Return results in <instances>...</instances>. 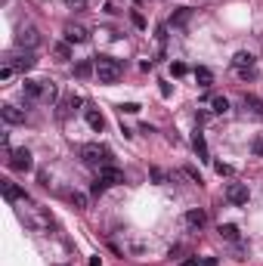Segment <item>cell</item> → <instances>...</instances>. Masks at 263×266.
I'll list each match as a JSON object with an SVG mask.
<instances>
[{
	"label": "cell",
	"mask_w": 263,
	"mask_h": 266,
	"mask_svg": "<svg viewBox=\"0 0 263 266\" xmlns=\"http://www.w3.org/2000/svg\"><path fill=\"white\" fill-rule=\"evenodd\" d=\"M81 161L87 167H109V164H115V158H112V152L105 149V146L87 143V146H81Z\"/></svg>",
	"instance_id": "1"
},
{
	"label": "cell",
	"mask_w": 263,
	"mask_h": 266,
	"mask_svg": "<svg viewBox=\"0 0 263 266\" xmlns=\"http://www.w3.org/2000/svg\"><path fill=\"white\" fill-rule=\"evenodd\" d=\"M93 62H96V81L99 84H118V78L124 75V65L112 56H96Z\"/></svg>",
	"instance_id": "2"
},
{
	"label": "cell",
	"mask_w": 263,
	"mask_h": 266,
	"mask_svg": "<svg viewBox=\"0 0 263 266\" xmlns=\"http://www.w3.org/2000/svg\"><path fill=\"white\" fill-rule=\"evenodd\" d=\"M38 44H41V31L34 25H22L19 34H16V47H19V50H34Z\"/></svg>",
	"instance_id": "3"
},
{
	"label": "cell",
	"mask_w": 263,
	"mask_h": 266,
	"mask_svg": "<svg viewBox=\"0 0 263 266\" xmlns=\"http://www.w3.org/2000/svg\"><path fill=\"white\" fill-rule=\"evenodd\" d=\"M10 167L13 170H19V173H28L31 167H34V161H31V152L28 149H16V152H10Z\"/></svg>",
	"instance_id": "4"
},
{
	"label": "cell",
	"mask_w": 263,
	"mask_h": 266,
	"mask_svg": "<svg viewBox=\"0 0 263 266\" xmlns=\"http://www.w3.org/2000/svg\"><path fill=\"white\" fill-rule=\"evenodd\" d=\"M0 118H4V124H10V127H19V124H25L28 121V115H25V109H19V105H0Z\"/></svg>",
	"instance_id": "5"
},
{
	"label": "cell",
	"mask_w": 263,
	"mask_h": 266,
	"mask_svg": "<svg viewBox=\"0 0 263 266\" xmlns=\"http://www.w3.org/2000/svg\"><path fill=\"white\" fill-rule=\"evenodd\" d=\"M7 62L16 68V72H31V68L38 65V59H34V53H31V50H19V53H13Z\"/></svg>",
	"instance_id": "6"
},
{
	"label": "cell",
	"mask_w": 263,
	"mask_h": 266,
	"mask_svg": "<svg viewBox=\"0 0 263 266\" xmlns=\"http://www.w3.org/2000/svg\"><path fill=\"white\" fill-rule=\"evenodd\" d=\"M22 93L28 99H34V102H47V81H31V78H25Z\"/></svg>",
	"instance_id": "7"
},
{
	"label": "cell",
	"mask_w": 263,
	"mask_h": 266,
	"mask_svg": "<svg viewBox=\"0 0 263 266\" xmlns=\"http://www.w3.org/2000/svg\"><path fill=\"white\" fill-rule=\"evenodd\" d=\"M248 198H251V189L244 183H229L226 186V201L229 204H248Z\"/></svg>",
	"instance_id": "8"
},
{
	"label": "cell",
	"mask_w": 263,
	"mask_h": 266,
	"mask_svg": "<svg viewBox=\"0 0 263 266\" xmlns=\"http://www.w3.org/2000/svg\"><path fill=\"white\" fill-rule=\"evenodd\" d=\"M183 223H186V229H192V232H201V229L207 226V214L201 207H192V210H186Z\"/></svg>",
	"instance_id": "9"
},
{
	"label": "cell",
	"mask_w": 263,
	"mask_h": 266,
	"mask_svg": "<svg viewBox=\"0 0 263 266\" xmlns=\"http://www.w3.org/2000/svg\"><path fill=\"white\" fill-rule=\"evenodd\" d=\"M232 68H235L241 78H248V75H251V68H254V53H248V50L235 53V56H232Z\"/></svg>",
	"instance_id": "10"
},
{
	"label": "cell",
	"mask_w": 263,
	"mask_h": 266,
	"mask_svg": "<svg viewBox=\"0 0 263 266\" xmlns=\"http://www.w3.org/2000/svg\"><path fill=\"white\" fill-rule=\"evenodd\" d=\"M99 180L105 183V186H118V183H124V170H118L115 164H109V167H99Z\"/></svg>",
	"instance_id": "11"
},
{
	"label": "cell",
	"mask_w": 263,
	"mask_h": 266,
	"mask_svg": "<svg viewBox=\"0 0 263 266\" xmlns=\"http://www.w3.org/2000/svg\"><path fill=\"white\" fill-rule=\"evenodd\" d=\"M62 34H65V41H68V44H87V38H90L84 25H65Z\"/></svg>",
	"instance_id": "12"
},
{
	"label": "cell",
	"mask_w": 263,
	"mask_h": 266,
	"mask_svg": "<svg viewBox=\"0 0 263 266\" xmlns=\"http://www.w3.org/2000/svg\"><path fill=\"white\" fill-rule=\"evenodd\" d=\"M0 186H4V195H7V201H28V195H25V192H22L19 186H16V183L4 180Z\"/></svg>",
	"instance_id": "13"
},
{
	"label": "cell",
	"mask_w": 263,
	"mask_h": 266,
	"mask_svg": "<svg viewBox=\"0 0 263 266\" xmlns=\"http://www.w3.org/2000/svg\"><path fill=\"white\" fill-rule=\"evenodd\" d=\"M68 201H72V207H78V210H87V207H90V195L72 189V192H68Z\"/></svg>",
	"instance_id": "14"
},
{
	"label": "cell",
	"mask_w": 263,
	"mask_h": 266,
	"mask_svg": "<svg viewBox=\"0 0 263 266\" xmlns=\"http://www.w3.org/2000/svg\"><path fill=\"white\" fill-rule=\"evenodd\" d=\"M87 124H90V130H96V133L105 130V118H102L96 109H87Z\"/></svg>",
	"instance_id": "15"
},
{
	"label": "cell",
	"mask_w": 263,
	"mask_h": 266,
	"mask_svg": "<svg viewBox=\"0 0 263 266\" xmlns=\"http://www.w3.org/2000/svg\"><path fill=\"white\" fill-rule=\"evenodd\" d=\"M220 238H226V241H238L241 238V232H238V226H232V223H220Z\"/></svg>",
	"instance_id": "16"
},
{
	"label": "cell",
	"mask_w": 263,
	"mask_h": 266,
	"mask_svg": "<svg viewBox=\"0 0 263 266\" xmlns=\"http://www.w3.org/2000/svg\"><path fill=\"white\" fill-rule=\"evenodd\" d=\"M192 149L198 152V158H201V161L207 158V143H204V133H201V130H195V133H192Z\"/></svg>",
	"instance_id": "17"
},
{
	"label": "cell",
	"mask_w": 263,
	"mask_h": 266,
	"mask_svg": "<svg viewBox=\"0 0 263 266\" xmlns=\"http://www.w3.org/2000/svg\"><path fill=\"white\" fill-rule=\"evenodd\" d=\"M195 81H198V87H204V90H207V87L214 84V72L201 65V68H195Z\"/></svg>",
	"instance_id": "18"
},
{
	"label": "cell",
	"mask_w": 263,
	"mask_h": 266,
	"mask_svg": "<svg viewBox=\"0 0 263 266\" xmlns=\"http://www.w3.org/2000/svg\"><path fill=\"white\" fill-rule=\"evenodd\" d=\"M210 112H214V115H226V112H229V99H226V96H214V99H210Z\"/></svg>",
	"instance_id": "19"
},
{
	"label": "cell",
	"mask_w": 263,
	"mask_h": 266,
	"mask_svg": "<svg viewBox=\"0 0 263 266\" xmlns=\"http://www.w3.org/2000/svg\"><path fill=\"white\" fill-rule=\"evenodd\" d=\"M75 75H78V78H90V75H96V62H90V59H84V62H78V68H75Z\"/></svg>",
	"instance_id": "20"
},
{
	"label": "cell",
	"mask_w": 263,
	"mask_h": 266,
	"mask_svg": "<svg viewBox=\"0 0 263 266\" xmlns=\"http://www.w3.org/2000/svg\"><path fill=\"white\" fill-rule=\"evenodd\" d=\"M189 19H192V10H189V7H180L177 13L170 16V25H186Z\"/></svg>",
	"instance_id": "21"
},
{
	"label": "cell",
	"mask_w": 263,
	"mask_h": 266,
	"mask_svg": "<svg viewBox=\"0 0 263 266\" xmlns=\"http://www.w3.org/2000/svg\"><path fill=\"white\" fill-rule=\"evenodd\" d=\"M244 109H251V115L263 118V102H260L257 96H244Z\"/></svg>",
	"instance_id": "22"
},
{
	"label": "cell",
	"mask_w": 263,
	"mask_h": 266,
	"mask_svg": "<svg viewBox=\"0 0 263 266\" xmlns=\"http://www.w3.org/2000/svg\"><path fill=\"white\" fill-rule=\"evenodd\" d=\"M53 53H56V59H72V44H68V41H62V44H56V47H53Z\"/></svg>",
	"instance_id": "23"
},
{
	"label": "cell",
	"mask_w": 263,
	"mask_h": 266,
	"mask_svg": "<svg viewBox=\"0 0 263 266\" xmlns=\"http://www.w3.org/2000/svg\"><path fill=\"white\" fill-rule=\"evenodd\" d=\"M183 173L189 176V180H192V183H198V186H201V173H198L195 167H192V164H186V167H183Z\"/></svg>",
	"instance_id": "24"
},
{
	"label": "cell",
	"mask_w": 263,
	"mask_h": 266,
	"mask_svg": "<svg viewBox=\"0 0 263 266\" xmlns=\"http://www.w3.org/2000/svg\"><path fill=\"white\" fill-rule=\"evenodd\" d=\"M149 176H152L155 183H167V173H164L161 167H152V170H149Z\"/></svg>",
	"instance_id": "25"
},
{
	"label": "cell",
	"mask_w": 263,
	"mask_h": 266,
	"mask_svg": "<svg viewBox=\"0 0 263 266\" xmlns=\"http://www.w3.org/2000/svg\"><path fill=\"white\" fill-rule=\"evenodd\" d=\"M13 75H16V68L10 62H4V68H0V81H13Z\"/></svg>",
	"instance_id": "26"
},
{
	"label": "cell",
	"mask_w": 263,
	"mask_h": 266,
	"mask_svg": "<svg viewBox=\"0 0 263 266\" xmlns=\"http://www.w3.org/2000/svg\"><path fill=\"white\" fill-rule=\"evenodd\" d=\"M105 189H109V186H105V183L99 180V176H96V180H93V186H90V195H96V198H99V195H102Z\"/></svg>",
	"instance_id": "27"
},
{
	"label": "cell",
	"mask_w": 263,
	"mask_h": 266,
	"mask_svg": "<svg viewBox=\"0 0 263 266\" xmlns=\"http://www.w3.org/2000/svg\"><path fill=\"white\" fill-rule=\"evenodd\" d=\"M251 152L263 158V136H254V143H251Z\"/></svg>",
	"instance_id": "28"
},
{
	"label": "cell",
	"mask_w": 263,
	"mask_h": 266,
	"mask_svg": "<svg viewBox=\"0 0 263 266\" xmlns=\"http://www.w3.org/2000/svg\"><path fill=\"white\" fill-rule=\"evenodd\" d=\"M170 72H173V78H183V75H186V65H183V62H173Z\"/></svg>",
	"instance_id": "29"
},
{
	"label": "cell",
	"mask_w": 263,
	"mask_h": 266,
	"mask_svg": "<svg viewBox=\"0 0 263 266\" xmlns=\"http://www.w3.org/2000/svg\"><path fill=\"white\" fill-rule=\"evenodd\" d=\"M121 112H127V115H136V112H139V105H136V102H124V105H121Z\"/></svg>",
	"instance_id": "30"
},
{
	"label": "cell",
	"mask_w": 263,
	"mask_h": 266,
	"mask_svg": "<svg viewBox=\"0 0 263 266\" xmlns=\"http://www.w3.org/2000/svg\"><path fill=\"white\" fill-rule=\"evenodd\" d=\"M65 7H72V10H84V7H87V0H65Z\"/></svg>",
	"instance_id": "31"
},
{
	"label": "cell",
	"mask_w": 263,
	"mask_h": 266,
	"mask_svg": "<svg viewBox=\"0 0 263 266\" xmlns=\"http://www.w3.org/2000/svg\"><path fill=\"white\" fill-rule=\"evenodd\" d=\"M130 19H133V25H136V28H146V19H143V16H139V13H133Z\"/></svg>",
	"instance_id": "32"
},
{
	"label": "cell",
	"mask_w": 263,
	"mask_h": 266,
	"mask_svg": "<svg viewBox=\"0 0 263 266\" xmlns=\"http://www.w3.org/2000/svg\"><path fill=\"white\" fill-rule=\"evenodd\" d=\"M217 173H220V176H229L232 167H229V164H217Z\"/></svg>",
	"instance_id": "33"
},
{
	"label": "cell",
	"mask_w": 263,
	"mask_h": 266,
	"mask_svg": "<svg viewBox=\"0 0 263 266\" xmlns=\"http://www.w3.org/2000/svg\"><path fill=\"white\" fill-rule=\"evenodd\" d=\"M38 180H41V186H50V170H41Z\"/></svg>",
	"instance_id": "34"
},
{
	"label": "cell",
	"mask_w": 263,
	"mask_h": 266,
	"mask_svg": "<svg viewBox=\"0 0 263 266\" xmlns=\"http://www.w3.org/2000/svg\"><path fill=\"white\" fill-rule=\"evenodd\" d=\"M164 41H167V28L161 25V28H158V44H164Z\"/></svg>",
	"instance_id": "35"
},
{
	"label": "cell",
	"mask_w": 263,
	"mask_h": 266,
	"mask_svg": "<svg viewBox=\"0 0 263 266\" xmlns=\"http://www.w3.org/2000/svg\"><path fill=\"white\" fill-rule=\"evenodd\" d=\"M198 263H201V260H198V257H189V260H183V263H180V266H198Z\"/></svg>",
	"instance_id": "36"
},
{
	"label": "cell",
	"mask_w": 263,
	"mask_h": 266,
	"mask_svg": "<svg viewBox=\"0 0 263 266\" xmlns=\"http://www.w3.org/2000/svg\"><path fill=\"white\" fill-rule=\"evenodd\" d=\"M90 266H102V257H90Z\"/></svg>",
	"instance_id": "37"
}]
</instances>
